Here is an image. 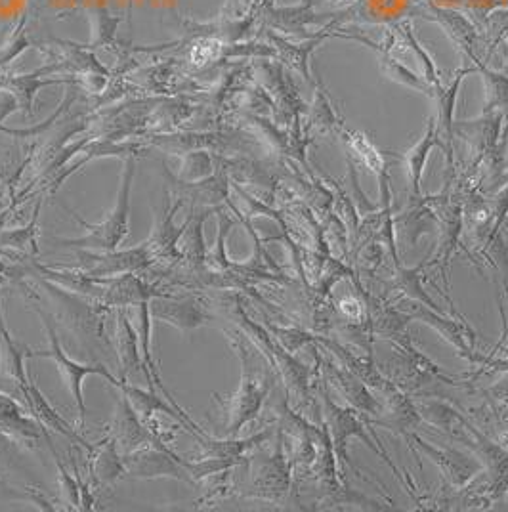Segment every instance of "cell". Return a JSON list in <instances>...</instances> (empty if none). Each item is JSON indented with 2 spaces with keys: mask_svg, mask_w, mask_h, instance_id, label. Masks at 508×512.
I'll list each match as a JSON object with an SVG mask.
<instances>
[{
  "mask_svg": "<svg viewBox=\"0 0 508 512\" xmlns=\"http://www.w3.org/2000/svg\"><path fill=\"white\" fill-rule=\"evenodd\" d=\"M228 339L232 341L233 350L241 360V383L232 396L222 398L214 394V402L222 407V413L226 417L222 436L235 438L243 428L260 415L266 398L270 396L274 383H276V371L270 363H260L256 352L251 348L249 339L243 335V331H228L224 329Z\"/></svg>",
  "mask_w": 508,
  "mask_h": 512,
  "instance_id": "obj_1",
  "label": "cell"
},
{
  "mask_svg": "<svg viewBox=\"0 0 508 512\" xmlns=\"http://www.w3.org/2000/svg\"><path fill=\"white\" fill-rule=\"evenodd\" d=\"M224 316L237 325L239 331L253 342L254 348L268 360V363L274 367L277 377L285 384L287 398H295L300 407L314 406L312 400V369L302 362H298L293 352L281 346V342L266 329V325H258L256 321L247 316V312L241 306L239 295L226 297L220 302Z\"/></svg>",
  "mask_w": 508,
  "mask_h": 512,
  "instance_id": "obj_2",
  "label": "cell"
},
{
  "mask_svg": "<svg viewBox=\"0 0 508 512\" xmlns=\"http://www.w3.org/2000/svg\"><path fill=\"white\" fill-rule=\"evenodd\" d=\"M276 448L272 453L258 451L253 457L245 459L241 467L245 469V478L241 484H232V490L249 499H262L270 503H279L293 486V459L285 451V434L276 430Z\"/></svg>",
  "mask_w": 508,
  "mask_h": 512,
  "instance_id": "obj_3",
  "label": "cell"
},
{
  "mask_svg": "<svg viewBox=\"0 0 508 512\" xmlns=\"http://www.w3.org/2000/svg\"><path fill=\"white\" fill-rule=\"evenodd\" d=\"M134 174H136V155L127 157L125 171L121 176V184H119V192H117V201H115L113 209L107 213L106 218L100 224H88L75 211L67 209L69 213L73 214V218L85 228L86 234L83 237H75V239L58 237V239H54V243L60 247L88 249V251L119 249L130 232L128 230L130 228V192H132Z\"/></svg>",
  "mask_w": 508,
  "mask_h": 512,
  "instance_id": "obj_4",
  "label": "cell"
},
{
  "mask_svg": "<svg viewBox=\"0 0 508 512\" xmlns=\"http://www.w3.org/2000/svg\"><path fill=\"white\" fill-rule=\"evenodd\" d=\"M319 398L323 404V427L327 428V432H329V438H331V444H333L340 465L354 469V463L350 461V455H348V442H350V438H358L367 448L373 449L381 457L400 482H405L402 472L392 463L388 453L379 444H375V440L367 434V428L363 425V417L360 413H356L354 407L339 406L331 398L327 388H323V383L319 384Z\"/></svg>",
  "mask_w": 508,
  "mask_h": 512,
  "instance_id": "obj_5",
  "label": "cell"
},
{
  "mask_svg": "<svg viewBox=\"0 0 508 512\" xmlns=\"http://www.w3.org/2000/svg\"><path fill=\"white\" fill-rule=\"evenodd\" d=\"M35 312L43 320L44 329H46V335H48V341H50V348L48 350H29L27 348V358H48V360L56 362L58 371L64 377L65 386H67V390H69V394L75 402V407L79 411L81 427H85L86 404L83 383H85L86 377L88 375H98V377L106 379L111 386L119 383V379L113 373H109L106 365H90V363H79L71 360L65 354L62 344H60V337H58V331H56V321L52 320V316L48 312H44L43 308H39L37 304H35Z\"/></svg>",
  "mask_w": 508,
  "mask_h": 512,
  "instance_id": "obj_6",
  "label": "cell"
},
{
  "mask_svg": "<svg viewBox=\"0 0 508 512\" xmlns=\"http://www.w3.org/2000/svg\"><path fill=\"white\" fill-rule=\"evenodd\" d=\"M392 344V383L400 390L407 392L409 396H419L424 386L430 384H449L459 386L451 377L442 373V369L428 360L421 350L413 346V342L407 337Z\"/></svg>",
  "mask_w": 508,
  "mask_h": 512,
  "instance_id": "obj_7",
  "label": "cell"
},
{
  "mask_svg": "<svg viewBox=\"0 0 508 512\" xmlns=\"http://www.w3.org/2000/svg\"><path fill=\"white\" fill-rule=\"evenodd\" d=\"M75 256L77 262L67 268H75L90 278H117L123 274H136L140 270H148L155 264L146 241L125 251L75 249Z\"/></svg>",
  "mask_w": 508,
  "mask_h": 512,
  "instance_id": "obj_8",
  "label": "cell"
},
{
  "mask_svg": "<svg viewBox=\"0 0 508 512\" xmlns=\"http://www.w3.org/2000/svg\"><path fill=\"white\" fill-rule=\"evenodd\" d=\"M405 440L409 448L419 449V453H423L434 465H438L449 490H463L486 470V465L476 455H470L461 449L434 446L423 440L421 436H417L415 432Z\"/></svg>",
  "mask_w": 508,
  "mask_h": 512,
  "instance_id": "obj_9",
  "label": "cell"
},
{
  "mask_svg": "<svg viewBox=\"0 0 508 512\" xmlns=\"http://www.w3.org/2000/svg\"><path fill=\"white\" fill-rule=\"evenodd\" d=\"M186 459L170 451L169 446H146L123 455L125 478L157 480L170 478L193 486L190 474L184 465Z\"/></svg>",
  "mask_w": 508,
  "mask_h": 512,
  "instance_id": "obj_10",
  "label": "cell"
},
{
  "mask_svg": "<svg viewBox=\"0 0 508 512\" xmlns=\"http://www.w3.org/2000/svg\"><path fill=\"white\" fill-rule=\"evenodd\" d=\"M107 436L115 440L117 448L123 455L146 446H167L155 438V434L149 430L148 425L138 415V411L130 404L127 394H123L121 390H119L117 407L109 423Z\"/></svg>",
  "mask_w": 508,
  "mask_h": 512,
  "instance_id": "obj_11",
  "label": "cell"
},
{
  "mask_svg": "<svg viewBox=\"0 0 508 512\" xmlns=\"http://www.w3.org/2000/svg\"><path fill=\"white\" fill-rule=\"evenodd\" d=\"M316 360L321 365V373L325 381L333 384L339 390L340 396L348 402V406L354 407L360 415L367 419H375L382 413V402L375 398L369 390V386L361 381L358 375H354L350 369H346L342 363L329 362L316 354Z\"/></svg>",
  "mask_w": 508,
  "mask_h": 512,
  "instance_id": "obj_12",
  "label": "cell"
},
{
  "mask_svg": "<svg viewBox=\"0 0 508 512\" xmlns=\"http://www.w3.org/2000/svg\"><path fill=\"white\" fill-rule=\"evenodd\" d=\"M165 199L167 201L163 205V213L157 216L155 226L146 239V245H148L149 253L155 262L176 266L182 262L178 243L186 230V222L182 226H176L174 214L178 213V209L184 205V201L180 197H170V192H167Z\"/></svg>",
  "mask_w": 508,
  "mask_h": 512,
  "instance_id": "obj_13",
  "label": "cell"
},
{
  "mask_svg": "<svg viewBox=\"0 0 508 512\" xmlns=\"http://www.w3.org/2000/svg\"><path fill=\"white\" fill-rule=\"evenodd\" d=\"M165 178L174 197H180L182 201H190L195 205H205L207 209H220L222 203H230V174L224 171L220 165H216V171L209 178L186 182L178 176H172L165 171Z\"/></svg>",
  "mask_w": 508,
  "mask_h": 512,
  "instance_id": "obj_14",
  "label": "cell"
},
{
  "mask_svg": "<svg viewBox=\"0 0 508 512\" xmlns=\"http://www.w3.org/2000/svg\"><path fill=\"white\" fill-rule=\"evenodd\" d=\"M0 436L10 440L12 444H22L35 448L37 442L46 440V444H52L48 430L29 415L27 407L20 406L14 398L0 392Z\"/></svg>",
  "mask_w": 508,
  "mask_h": 512,
  "instance_id": "obj_15",
  "label": "cell"
},
{
  "mask_svg": "<svg viewBox=\"0 0 508 512\" xmlns=\"http://www.w3.org/2000/svg\"><path fill=\"white\" fill-rule=\"evenodd\" d=\"M411 320L423 321L426 325L434 327L444 341L449 342L461 358L466 362L474 363L478 358V352H474V342H476V333L470 329L466 321H455L447 318L442 312H436L424 304L413 302L409 312Z\"/></svg>",
  "mask_w": 508,
  "mask_h": 512,
  "instance_id": "obj_16",
  "label": "cell"
},
{
  "mask_svg": "<svg viewBox=\"0 0 508 512\" xmlns=\"http://www.w3.org/2000/svg\"><path fill=\"white\" fill-rule=\"evenodd\" d=\"M149 314L153 321H163L180 331H193L214 321L207 304L197 299H178L174 295L149 300Z\"/></svg>",
  "mask_w": 508,
  "mask_h": 512,
  "instance_id": "obj_17",
  "label": "cell"
},
{
  "mask_svg": "<svg viewBox=\"0 0 508 512\" xmlns=\"http://www.w3.org/2000/svg\"><path fill=\"white\" fill-rule=\"evenodd\" d=\"M384 402H382V413L375 419H367L363 417L365 423L369 425H377V427L388 428L396 434H400L403 438L411 436L417 428L424 423L417 402L413 400V396H409L407 392L400 390L398 386L392 388L390 392L384 394Z\"/></svg>",
  "mask_w": 508,
  "mask_h": 512,
  "instance_id": "obj_18",
  "label": "cell"
},
{
  "mask_svg": "<svg viewBox=\"0 0 508 512\" xmlns=\"http://www.w3.org/2000/svg\"><path fill=\"white\" fill-rule=\"evenodd\" d=\"M170 293L157 289L148 281H144L134 274H123L117 278H104V291L98 299V304L109 310L121 308H134L142 302H149L157 297H167Z\"/></svg>",
  "mask_w": 508,
  "mask_h": 512,
  "instance_id": "obj_19",
  "label": "cell"
},
{
  "mask_svg": "<svg viewBox=\"0 0 508 512\" xmlns=\"http://www.w3.org/2000/svg\"><path fill=\"white\" fill-rule=\"evenodd\" d=\"M212 213H216V209H201L195 211L191 209L190 216L186 220V230L180 237L178 249L182 255V262L180 266H184L188 270L190 276H197L203 270H207L205 262H207V255H209V247L205 243V222Z\"/></svg>",
  "mask_w": 508,
  "mask_h": 512,
  "instance_id": "obj_20",
  "label": "cell"
},
{
  "mask_svg": "<svg viewBox=\"0 0 508 512\" xmlns=\"http://www.w3.org/2000/svg\"><path fill=\"white\" fill-rule=\"evenodd\" d=\"M20 392H22L23 406L27 407L29 415H33L46 430H54V432L62 434L67 440H71L73 444L81 446L86 451L92 449L94 444H88L85 438L79 436L77 430L71 427L54 407L50 406V402L46 400V396L39 390L37 384L29 381V384Z\"/></svg>",
  "mask_w": 508,
  "mask_h": 512,
  "instance_id": "obj_21",
  "label": "cell"
},
{
  "mask_svg": "<svg viewBox=\"0 0 508 512\" xmlns=\"http://www.w3.org/2000/svg\"><path fill=\"white\" fill-rule=\"evenodd\" d=\"M438 232H440V241H438V251L434 260L430 262V266H440L442 278L447 281L445 276V266L449 262V258L453 253L459 251L461 247V235L465 230V213H463V205L461 203H444L438 211Z\"/></svg>",
  "mask_w": 508,
  "mask_h": 512,
  "instance_id": "obj_22",
  "label": "cell"
},
{
  "mask_svg": "<svg viewBox=\"0 0 508 512\" xmlns=\"http://www.w3.org/2000/svg\"><path fill=\"white\" fill-rule=\"evenodd\" d=\"M151 144L167 151V153H176L184 155L190 151L197 150H241V138L232 136V134H170V136H153Z\"/></svg>",
  "mask_w": 508,
  "mask_h": 512,
  "instance_id": "obj_23",
  "label": "cell"
},
{
  "mask_svg": "<svg viewBox=\"0 0 508 512\" xmlns=\"http://www.w3.org/2000/svg\"><path fill=\"white\" fill-rule=\"evenodd\" d=\"M340 136L350 146V150L354 151V155L360 157L361 163L377 176L379 193H381V209L382 207H392L390 176H388V165H386L384 155L375 148V144L363 132L340 127Z\"/></svg>",
  "mask_w": 508,
  "mask_h": 512,
  "instance_id": "obj_24",
  "label": "cell"
},
{
  "mask_svg": "<svg viewBox=\"0 0 508 512\" xmlns=\"http://www.w3.org/2000/svg\"><path fill=\"white\" fill-rule=\"evenodd\" d=\"M314 342L319 344V346H323V348H327L329 352H333V354L339 358V362L342 363L346 369H350L354 375H358L361 381L367 384L369 388H375V390H379L381 394H386V392H390L392 388H396V384L392 383L386 375H382L381 371L375 367L373 358L361 360L354 352H350L348 348H344L339 341H333V339L323 337V335H318V333H314Z\"/></svg>",
  "mask_w": 508,
  "mask_h": 512,
  "instance_id": "obj_25",
  "label": "cell"
},
{
  "mask_svg": "<svg viewBox=\"0 0 508 512\" xmlns=\"http://www.w3.org/2000/svg\"><path fill=\"white\" fill-rule=\"evenodd\" d=\"M88 474L94 486H109L125 478L123 453L111 436H106L88 451Z\"/></svg>",
  "mask_w": 508,
  "mask_h": 512,
  "instance_id": "obj_26",
  "label": "cell"
},
{
  "mask_svg": "<svg viewBox=\"0 0 508 512\" xmlns=\"http://www.w3.org/2000/svg\"><path fill=\"white\" fill-rule=\"evenodd\" d=\"M56 69H60V65L44 67L41 71H35L31 75L4 77V79H0V90L8 92L12 96L14 106L20 107L23 115H31L33 113V100H35V96H37V92L41 88L71 81V79H41V75H48V73H52Z\"/></svg>",
  "mask_w": 508,
  "mask_h": 512,
  "instance_id": "obj_27",
  "label": "cell"
},
{
  "mask_svg": "<svg viewBox=\"0 0 508 512\" xmlns=\"http://www.w3.org/2000/svg\"><path fill=\"white\" fill-rule=\"evenodd\" d=\"M115 350L121 365V379H128L132 373L144 371L140 335L132 321L128 318L127 310H117V329H115Z\"/></svg>",
  "mask_w": 508,
  "mask_h": 512,
  "instance_id": "obj_28",
  "label": "cell"
},
{
  "mask_svg": "<svg viewBox=\"0 0 508 512\" xmlns=\"http://www.w3.org/2000/svg\"><path fill=\"white\" fill-rule=\"evenodd\" d=\"M434 148L445 150L444 140L438 132L436 121H430L423 138L403 155V163L407 167V178H409V190L411 195L421 199V180H423L424 167L430 157V151Z\"/></svg>",
  "mask_w": 508,
  "mask_h": 512,
  "instance_id": "obj_29",
  "label": "cell"
},
{
  "mask_svg": "<svg viewBox=\"0 0 508 512\" xmlns=\"http://www.w3.org/2000/svg\"><path fill=\"white\" fill-rule=\"evenodd\" d=\"M472 71H478V67H468V69L459 71L451 85L436 86L434 96H432V100L436 102V109H438L436 127H438L442 140H447V148H449L451 155H453V115H455V102H457V96H459L461 81L465 79V75L472 73Z\"/></svg>",
  "mask_w": 508,
  "mask_h": 512,
  "instance_id": "obj_30",
  "label": "cell"
},
{
  "mask_svg": "<svg viewBox=\"0 0 508 512\" xmlns=\"http://www.w3.org/2000/svg\"><path fill=\"white\" fill-rule=\"evenodd\" d=\"M503 113H486L480 121H465L453 123V134L459 132L466 142L480 153L493 150L499 138Z\"/></svg>",
  "mask_w": 508,
  "mask_h": 512,
  "instance_id": "obj_31",
  "label": "cell"
},
{
  "mask_svg": "<svg viewBox=\"0 0 508 512\" xmlns=\"http://www.w3.org/2000/svg\"><path fill=\"white\" fill-rule=\"evenodd\" d=\"M41 205H37L29 226L18 230H0V255L16 256V258H33L39 255L37 245V218Z\"/></svg>",
  "mask_w": 508,
  "mask_h": 512,
  "instance_id": "obj_32",
  "label": "cell"
},
{
  "mask_svg": "<svg viewBox=\"0 0 508 512\" xmlns=\"http://www.w3.org/2000/svg\"><path fill=\"white\" fill-rule=\"evenodd\" d=\"M438 214L430 209L428 203H419L407 213H403L398 220L394 218V226L402 230L403 239L409 247H413L423 235L432 234L438 230Z\"/></svg>",
  "mask_w": 508,
  "mask_h": 512,
  "instance_id": "obj_33",
  "label": "cell"
},
{
  "mask_svg": "<svg viewBox=\"0 0 508 512\" xmlns=\"http://www.w3.org/2000/svg\"><path fill=\"white\" fill-rule=\"evenodd\" d=\"M25 360H27V348L14 341L10 331L0 333V369L6 377H10L14 383L18 384L20 390L31 381L25 369Z\"/></svg>",
  "mask_w": 508,
  "mask_h": 512,
  "instance_id": "obj_34",
  "label": "cell"
},
{
  "mask_svg": "<svg viewBox=\"0 0 508 512\" xmlns=\"http://www.w3.org/2000/svg\"><path fill=\"white\" fill-rule=\"evenodd\" d=\"M424 266H426V262H423L417 268H403L402 264L396 266L394 278H392V281H388L384 287L390 289V291H398L402 295H407L409 299L424 304V306H428L436 312H442V308L428 297V293L424 291L423 285H421V272H423Z\"/></svg>",
  "mask_w": 508,
  "mask_h": 512,
  "instance_id": "obj_35",
  "label": "cell"
},
{
  "mask_svg": "<svg viewBox=\"0 0 508 512\" xmlns=\"http://www.w3.org/2000/svg\"><path fill=\"white\" fill-rule=\"evenodd\" d=\"M264 16V22L276 29L281 31H287V33H300L304 31V27L308 23L314 22V14H312V8L310 4H302L297 8H264L262 12Z\"/></svg>",
  "mask_w": 508,
  "mask_h": 512,
  "instance_id": "obj_36",
  "label": "cell"
},
{
  "mask_svg": "<svg viewBox=\"0 0 508 512\" xmlns=\"http://www.w3.org/2000/svg\"><path fill=\"white\" fill-rule=\"evenodd\" d=\"M432 18L444 27L445 33L453 39V43H457L461 48H465L466 54L474 62H478L476 56L472 54V44H474V39H476V31H474V27L470 23L466 22L463 16H459V14L451 12V10L432 8Z\"/></svg>",
  "mask_w": 508,
  "mask_h": 512,
  "instance_id": "obj_37",
  "label": "cell"
},
{
  "mask_svg": "<svg viewBox=\"0 0 508 512\" xmlns=\"http://www.w3.org/2000/svg\"><path fill=\"white\" fill-rule=\"evenodd\" d=\"M381 67L382 73L390 79V81H394V83H398V85L407 86V88H413V90H417V92H423L426 96H434V90H436V86L432 85V83H428L426 79H421L417 73H413L409 67H405L402 62H398L396 58H392L388 52H384L381 50Z\"/></svg>",
  "mask_w": 508,
  "mask_h": 512,
  "instance_id": "obj_38",
  "label": "cell"
},
{
  "mask_svg": "<svg viewBox=\"0 0 508 512\" xmlns=\"http://www.w3.org/2000/svg\"><path fill=\"white\" fill-rule=\"evenodd\" d=\"M216 157L209 150L190 151L182 155V169H180V180L195 182L203 180L214 174Z\"/></svg>",
  "mask_w": 508,
  "mask_h": 512,
  "instance_id": "obj_39",
  "label": "cell"
},
{
  "mask_svg": "<svg viewBox=\"0 0 508 512\" xmlns=\"http://www.w3.org/2000/svg\"><path fill=\"white\" fill-rule=\"evenodd\" d=\"M272 39L276 41L277 44V52H279V56L287 62L289 65H293L295 67V71H298L304 79H308L310 81V71H308V58H310V54H312V50H314V46L319 44V41L323 39L321 35L316 37L312 43L306 44H291L285 43L283 39H279L276 35H272Z\"/></svg>",
  "mask_w": 508,
  "mask_h": 512,
  "instance_id": "obj_40",
  "label": "cell"
},
{
  "mask_svg": "<svg viewBox=\"0 0 508 512\" xmlns=\"http://www.w3.org/2000/svg\"><path fill=\"white\" fill-rule=\"evenodd\" d=\"M478 69L484 75L486 81V113H507L508 111V79L505 75L487 71L482 65Z\"/></svg>",
  "mask_w": 508,
  "mask_h": 512,
  "instance_id": "obj_41",
  "label": "cell"
},
{
  "mask_svg": "<svg viewBox=\"0 0 508 512\" xmlns=\"http://www.w3.org/2000/svg\"><path fill=\"white\" fill-rule=\"evenodd\" d=\"M48 448L54 455V463H56V469H58V480H60V490L64 495L65 501L71 505V509L75 511H81V486H79V480L77 476H73L71 472L65 470L62 461H60V455L54 448V444H48Z\"/></svg>",
  "mask_w": 508,
  "mask_h": 512,
  "instance_id": "obj_42",
  "label": "cell"
},
{
  "mask_svg": "<svg viewBox=\"0 0 508 512\" xmlns=\"http://www.w3.org/2000/svg\"><path fill=\"white\" fill-rule=\"evenodd\" d=\"M310 121H312V125L321 127L323 130L342 127L339 117L335 115L333 107L327 100V94L319 86L316 88V94H314V102L310 106Z\"/></svg>",
  "mask_w": 508,
  "mask_h": 512,
  "instance_id": "obj_43",
  "label": "cell"
},
{
  "mask_svg": "<svg viewBox=\"0 0 508 512\" xmlns=\"http://www.w3.org/2000/svg\"><path fill=\"white\" fill-rule=\"evenodd\" d=\"M472 365H478L476 373L472 375V381L478 379L480 375H486V373H508V352H505V358H495L493 354L487 356V358H482L478 354L476 362Z\"/></svg>",
  "mask_w": 508,
  "mask_h": 512,
  "instance_id": "obj_44",
  "label": "cell"
},
{
  "mask_svg": "<svg viewBox=\"0 0 508 512\" xmlns=\"http://www.w3.org/2000/svg\"><path fill=\"white\" fill-rule=\"evenodd\" d=\"M27 499L33 503V505H39V509L43 511H56V507H52V503L44 497L43 493L39 490H33V488H27Z\"/></svg>",
  "mask_w": 508,
  "mask_h": 512,
  "instance_id": "obj_45",
  "label": "cell"
}]
</instances>
